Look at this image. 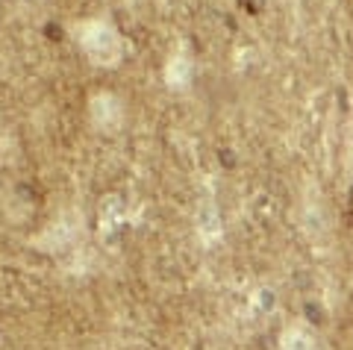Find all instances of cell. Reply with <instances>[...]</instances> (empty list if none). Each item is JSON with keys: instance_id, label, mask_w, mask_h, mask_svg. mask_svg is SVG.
Segmentation results:
<instances>
[{"instance_id": "cell-1", "label": "cell", "mask_w": 353, "mask_h": 350, "mask_svg": "<svg viewBox=\"0 0 353 350\" xmlns=\"http://www.w3.org/2000/svg\"><path fill=\"white\" fill-rule=\"evenodd\" d=\"M74 39L80 50L88 56L92 65H101V68H115L124 56V41H121L118 30L101 18H88L74 24Z\"/></svg>"}, {"instance_id": "cell-2", "label": "cell", "mask_w": 353, "mask_h": 350, "mask_svg": "<svg viewBox=\"0 0 353 350\" xmlns=\"http://www.w3.org/2000/svg\"><path fill=\"white\" fill-rule=\"evenodd\" d=\"M124 101H121L118 94L112 92H97L92 101H88V118H92V124L97 133H118L121 127H124Z\"/></svg>"}, {"instance_id": "cell-3", "label": "cell", "mask_w": 353, "mask_h": 350, "mask_svg": "<svg viewBox=\"0 0 353 350\" xmlns=\"http://www.w3.org/2000/svg\"><path fill=\"white\" fill-rule=\"evenodd\" d=\"M165 83L171 89H185L192 83V59L189 56H171L168 65H165Z\"/></svg>"}, {"instance_id": "cell-4", "label": "cell", "mask_w": 353, "mask_h": 350, "mask_svg": "<svg viewBox=\"0 0 353 350\" xmlns=\"http://www.w3.org/2000/svg\"><path fill=\"white\" fill-rule=\"evenodd\" d=\"M283 350H315V342L312 336L301 327H294V330H285L283 333Z\"/></svg>"}]
</instances>
